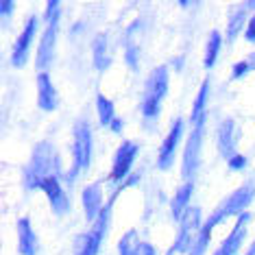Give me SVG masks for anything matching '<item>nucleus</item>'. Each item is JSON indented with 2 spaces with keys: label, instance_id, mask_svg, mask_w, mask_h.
Instances as JSON below:
<instances>
[{
  "label": "nucleus",
  "instance_id": "obj_34",
  "mask_svg": "<svg viewBox=\"0 0 255 255\" xmlns=\"http://www.w3.org/2000/svg\"><path fill=\"white\" fill-rule=\"evenodd\" d=\"M247 7H253V9H255V0H251V2H247Z\"/></svg>",
  "mask_w": 255,
  "mask_h": 255
},
{
  "label": "nucleus",
  "instance_id": "obj_30",
  "mask_svg": "<svg viewBox=\"0 0 255 255\" xmlns=\"http://www.w3.org/2000/svg\"><path fill=\"white\" fill-rule=\"evenodd\" d=\"M13 9H15V4L11 2V0H2V2H0V13H2V18H9V15L13 13Z\"/></svg>",
  "mask_w": 255,
  "mask_h": 255
},
{
  "label": "nucleus",
  "instance_id": "obj_20",
  "mask_svg": "<svg viewBox=\"0 0 255 255\" xmlns=\"http://www.w3.org/2000/svg\"><path fill=\"white\" fill-rule=\"evenodd\" d=\"M112 57L107 53V35H96L94 39V66L98 70H107Z\"/></svg>",
  "mask_w": 255,
  "mask_h": 255
},
{
  "label": "nucleus",
  "instance_id": "obj_27",
  "mask_svg": "<svg viewBox=\"0 0 255 255\" xmlns=\"http://www.w3.org/2000/svg\"><path fill=\"white\" fill-rule=\"evenodd\" d=\"M127 63H129L131 70H135L137 68V46L127 44Z\"/></svg>",
  "mask_w": 255,
  "mask_h": 255
},
{
  "label": "nucleus",
  "instance_id": "obj_23",
  "mask_svg": "<svg viewBox=\"0 0 255 255\" xmlns=\"http://www.w3.org/2000/svg\"><path fill=\"white\" fill-rule=\"evenodd\" d=\"M220 48H223V37H220L218 31H212L210 39H207V46H205V68H212L216 63Z\"/></svg>",
  "mask_w": 255,
  "mask_h": 255
},
{
  "label": "nucleus",
  "instance_id": "obj_17",
  "mask_svg": "<svg viewBox=\"0 0 255 255\" xmlns=\"http://www.w3.org/2000/svg\"><path fill=\"white\" fill-rule=\"evenodd\" d=\"M118 253L120 255H157L153 245H148V242H137L135 231H129V234L123 236V240H120V245H118Z\"/></svg>",
  "mask_w": 255,
  "mask_h": 255
},
{
  "label": "nucleus",
  "instance_id": "obj_12",
  "mask_svg": "<svg viewBox=\"0 0 255 255\" xmlns=\"http://www.w3.org/2000/svg\"><path fill=\"white\" fill-rule=\"evenodd\" d=\"M37 105L44 112H55L57 105H59V96H57V90L48 77V72L37 74Z\"/></svg>",
  "mask_w": 255,
  "mask_h": 255
},
{
  "label": "nucleus",
  "instance_id": "obj_1",
  "mask_svg": "<svg viewBox=\"0 0 255 255\" xmlns=\"http://www.w3.org/2000/svg\"><path fill=\"white\" fill-rule=\"evenodd\" d=\"M59 155H57L55 146L50 142H37L31 153V161L24 170V185L28 190H35L46 179L59 177Z\"/></svg>",
  "mask_w": 255,
  "mask_h": 255
},
{
  "label": "nucleus",
  "instance_id": "obj_24",
  "mask_svg": "<svg viewBox=\"0 0 255 255\" xmlns=\"http://www.w3.org/2000/svg\"><path fill=\"white\" fill-rule=\"evenodd\" d=\"M245 20H247V11L245 9H238L234 13L229 15V24H227V39L229 42H234L238 37V33H240V28L245 26Z\"/></svg>",
  "mask_w": 255,
  "mask_h": 255
},
{
  "label": "nucleus",
  "instance_id": "obj_10",
  "mask_svg": "<svg viewBox=\"0 0 255 255\" xmlns=\"http://www.w3.org/2000/svg\"><path fill=\"white\" fill-rule=\"evenodd\" d=\"M183 135V120L177 118L175 125H172L170 133L166 135V140L161 142V148H159V157H157V166L161 170H168L172 166V159H175V150L179 146V140Z\"/></svg>",
  "mask_w": 255,
  "mask_h": 255
},
{
  "label": "nucleus",
  "instance_id": "obj_4",
  "mask_svg": "<svg viewBox=\"0 0 255 255\" xmlns=\"http://www.w3.org/2000/svg\"><path fill=\"white\" fill-rule=\"evenodd\" d=\"M201 210L199 207H190L181 218V229L175 240V245L168 249L166 255H190L194 249V242L199 236H194L196 231H201Z\"/></svg>",
  "mask_w": 255,
  "mask_h": 255
},
{
  "label": "nucleus",
  "instance_id": "obj_2",
  "mask_svg": "<svg viewBox=\"0 0 255 255\" xmlns=\"http://www.w3.org/2000/svg\"><path fill=\"white\" fill-rule=\"evenodd\" d=\"M168 92V68L157 66L148 74L146 90H144V101H142V112L148 120H155L161 112V101H164Z\"/></svg>",
  "mask_w": 255,
  "mask_h": 255
},
{
  "label": "nucleus",
  "instance_id": "obj_6",
  "mask_svg": "<svg viewBox=\"0 0 255 255\" xmlns=\"http://www.w3.org/2000/svg\"><path fill=\"white\" fill-rule=\"evenodd\" d=\"M118 192H120V188H118ZM118 192H114V196L109 199V203L103 207L101 216H98L96 223H94V229L81 238V249H79L77 255H98V251H101V245H103V238H105V231L109 227V214H112V205H114Z\"/></svg>",
  "mask_w": 255,
  "mask_h": 255
},
{
  "label": "nucleus",
  "instance_id": "obj_31",
  "mask_svg": "<svg viewBox=\"0 0 255 255\" xmlns=\"http://www.w3.org/2000/svg\"><path fill=\"white\" fill-rule=\"evenodd\" d=\"M245 37L249 39V42H255V15H253L251 20H249L247 31H245Z\"/></svg>",
  "mask_w": 255,
  "mask_h": 255
},
{
  "label": "nucleus",
  "instance_id": "obj_11",
  "mask_svg": "<svg viewBox=\"0 0 255 255\" xmlns=\"http://www.w3.org/2000/svg\"><path fill=\"white\" fill-rule=\"evenodd\" d=\"M55 44H57V24H48L42 39H39V48H37V57H35V66L39 72H44L46 68L53 63Z\"/></svg>",
  "mask_w": 255,
  "mask_h": 255
},
{
  "label": "nucleus",
  "instance_id": "obj_8",
  "mask_svg": "<svg viewBox=\"0 0 255 255\" xmlns=\"http://www.w3.org/2000/svg\"><path fill=\"white\" fill-rule=\"evenodd\" d=\"M35 31H37V18L35 15H31V18L26 20L24 28H22V33L18 35L13 44V50H11V63H13L15 68H22L28 59V50H31V44H33V37H35Z\"/></svg>",
  "mask_w": 255,
  "mask_h": 255
},
{
  "label": "nucleus",
  "instance_id": "obj_19",
  "mask_svg": "<svg viewBox=\"0 0 255 255\" xmlns=\"http://www.w3.org/2000/svg\"><path fill=\"white\" fill-rule=\"evenodd\" d=\"M190 196H192V181H188V183H183L181 188L177 190V194H175V199H172V216L181 220L183 218V214L190 210Z\"/></svg>",
  "mask_w": 255,
  "mask_h": 255
},
{
  "label": "nucleus",
  "instance_id": "obj_16",
  "mask_svg": "<svg viewBox=\"0 0 255 255\" xmlns=\"http://www.w3.org/2000/svg\"><path fill=\"white\" fill-rule=\"evenodd\" d=\"M39 242H37V234L33 229L31 220L28 218H20L18 220V251L20 255H37Z\"/></svg>",
  "mask_w": 255,
  "mask_h": 255
},
{
  "label": "nucleus",
  "instance_id": "obj_28",
  "mask_svg": "<svg viewBox=\"0 0 255 255\" xmlns=\"http://www.w3.org/2000/svg\"><path fill=\"white\" fill-rule=\"evenodd\" d=\"M227 166H229V170H242V168L247 166V157L238 153V155H234V157L227 161Z\"/></svg>",
  "mask_w": 255,
  "mask_h": 255
},
{
  "label": "nucleus",
  "instance_id": "obj_18",
  "mask_svg": "<svg viewBox=\"0 0 255 255\" xmlns=\"http://www.w3.org/2000/svg\"><path fill=\"white\" fill-rule=\"evenodd\" d=\"M83 207H85V216L88 220H94L101 216L103 212V192H101V185H88L83 190Z\"/></svg>",
  "mask_w": 255,
  "mask_h": 255
},
{
  "label": "nucleus",
  "instance_id": "obj_3",
  "mask_svg": "<svg viewBox=\"0 0 255 255\" xmlns=\"http://www.w3.org/2000/svg\"><path fill=\"white\" fill-rule=\"evenodd\" d=\"M253 196H255V188H253V185L247 183V185H242V188H238L236 192L229 194L227 201H225L223 205H220L218 210L205 220V225H203V227L214 231V227H216L220 220H225V218H229V216H242L245 210H247V205H251Z\"/></svg>",
  "mask_w": 255,
  "mask_h": 255
},
{
  "label": "nucleus",
  "instance_id": "obj_33",
  "mask_svg": "<svg viewBox=\"0 0 255 255\" xmlns=\"http://www.w3.org/2000/svg\"><path fill=\"white\" fill-rule=\"evenodd\" d=\"M245 255H255V242H253V245H251V247H249V251H247Z\"/></svg>",
  "mask_w": 255,
  "mask_h": 255
},
{
  "label": "nucleus",
  "instance_id": "obj_25",
  "mask_svg": "<svg viewBox=\"0 0 255 255\" xmlns=\"http://www.w3.org/2000/svg\"><path fill=\"white\" fill-rule=\"evenodd\" d=\"M210 240H212V231L205 229V227H201L199 238H196L194 249H192V253H190V255H203V253H205V249H207V245H210Z\"/></svg>",
  "mask_w": 255,
  "mask_h": 255
},
{
  "label": "nucleus",
  "instance_id": "obj_7",
  "mask_svg": "<svg viewBox=\"0 0 255 255\" xmlns=\"http://www.w3.org/2000/svg\"><path fill=\"white\" fill-rule=\"evenodd\" d=\"M203 131H205V120L192 125V131L188 135V142H185V148H183V177L188 181H192V177L196 175L199 170V164H201V144H203Z\"/></svg>",
  "mask_w": 255,
  "mask_h": 255
},
{
  "label": "nucleus",
  "instance_id": "obj_29",
  "mask_svg": "<svg viewBox=\"0 0 255 255\" xmlns=\"http://www.w3.org/2000/svg\"><path fill=\"white\" fill-rule=\"evenodd\" d=\"M249 70H251L249 61H240V63H236V66H234V72H231V77H234V79H240V77H245Z\"/></svg>",
  "mask_w": 255,
  "mask_h": 255
},
{
  "label": "nucleus",
  "instance_id": "obj_15",
  "mask_svg": "<svg viewBox=\"0 0 255 255\" xmlns=\"http://www.w3.org/2000/svg\"><path fill=\"white\" fill-rule=\"evenodd\" d=\"M236 144H238V129L234 120H225L218 127V150L223 157H227V161L234 157L236 153Z\"/></svg>",
  "mask_w": 255,
  "mask_h": 255
},
{
  "label": "nucleus",
  "instance_id": "obj_32",
  "mask_svg": "<svg viewBox=\"0 0 255 255\" xmlns=\"http://www.w3.org/2000/svg\"><path fill=\"white\" fill-rule=\"evenodd\" d=\"M109 129H112L114 133H120V131H123V120H120V118H116L114 123H112V127H109Z\"/></svg>",
  "mask_w": 255,
  "mask_h": 255
},
{
  "label": "nucleus",
  "instance_id": "obj_5",
  "mask_svg": "<svg viewBox=\"0 0 255 255\" xmlns=\"http://www.w3.org/2000/svg\"><path fill=\"white\" fill-rule=\"evenodd\" d=\"M72 150H74V164L70 170V179L77 177L81 170H85L92 161V131H90L88 120H79V123L74 125Z\"/></svg>",
  "mask_w": 255,
  "mask_h": 255
},
{
  "label": "nucleus",
  "instance_id": "obj_21",
  "mask_svg": "<svg viewBox=\"0 0 255 255\" xmlns=\"http://www.w3.org/2000/svg\"><path fill=\"white\" fill-rule=\"evenodd\" d=\"M96 109H98V120H101V125H103V127H112V123L116 120L114 103L109 101L107 96L98 94V96H96Z\"/></svg>",
  "mask_w": 255,
  "mask_h": 255
},
{
  "label": "nucleus",
  "instance_id": "obj_9",
  "mask_svg": "<svg viewBox=\"0 0 255 255\" xmlns=\"http://www.w3.org/2000/svg\"><path fill=\"white\" fill-rule=\"evenodd\" d=\"M135 157H137V144H133V142H123L120 144L118 150H116L109 179H112V181H127V175H129V170H131Z\"/></svg>",
  "mask_w": 255,
  "mask_h": 255
},
{
  "label": "nucleus",
  "instance_id": "obj_14",
  "mask_svg": "<svg viewBox=\"0 0 255 255\" xmlns=\"http://www.w3.org/2000/svg\"><path fill=\"white\" fill-rule=\"evenodd\" d=\"M39 188H42V190H44V194L48 196L50 207H53V212H55V214L68 212V194H66V190L61 188L59 177H50V179H46V181L39 185Z\"/></svg>",
  "mask_w": 255,
  "mask_h": 255
},
{
  "label": "nucleus",
  "instance_id": "obj_22",
  "mask_svg": "<svg viewBox=\"0 0 255 255\" xmlns=\"http://www.w3.org/2000/svg\"><path fill=\"white\" fill-rule=\"evenodd\" d=\"M207 94H210V81H205V83L201 85L199 94L194 98V107H192V125L201 123V120H205V103H207Z\"/></svg>",
  "mask_w": 255,
  "mask_h": 255
},
{
  "label": "nucleus",
  "instance_id": "obj_13",
  "mask_svg": "<svg viewBox=\"0 0 255 255\" xmlns=\"http://www.w3.org/2000/svg\"><path fill=\"white\" fill-rule=\"evenodd\" d=\"M249 214L245 212L240 216V220L236 223V227L234 231L225 238L223 240V245H220V249L214 255H236L238 251H240V245H242V240H245V236H247V223H249Z\"/></svg>",
  "mask_w": 255,
  "mask_h": 255
},
{
  "label": "nucleus",
  "instance_id": "obj_26",
  "mask_svg": "<svg viewBox=\"0 0 255 255\" xmlns=\"http://www.w3.org/2000/svg\"><path fill=\"white\" fill-rule=\"evenodd\" d=\"M59 15H61V2L59 0H50V2L46 4V13H44L46 24H57Z\"/></svg>",
  "mask_w": 255,
  "mask_h": 255
}]
</instances>
